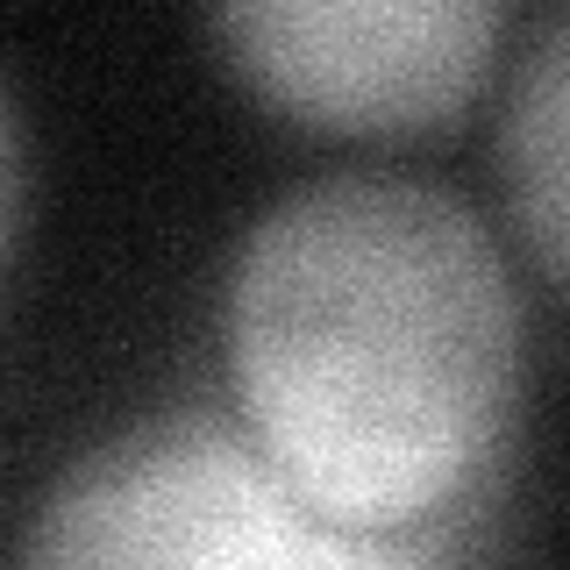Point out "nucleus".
I'll return each mask as SVG.
<instances>
[{
	"instance_id": "obj_1",
	"label": "nucleus",
	"mask_w": 570,
	"mask_h": 570,
	"mask_svg": "<svg viewBox=\"0 0 570 570\" xmlns=\"http://www.w3.org/2000/svg\"><path fill=\"white\" fill-rule=\"evenodd\" d=\"M249 435L328 521L456 557L521 406V299L485 228L406 178H328L228 278Z\"/></svg>"
},
{
	"instance_id": "obj_2",
	"label": "nucleus",
	"mask_w": 570,
	"mask_h": 570,
	"mask_svg": "<svg viewBox=\"0 0 570 570\" xmlns=\"http://www.w3.org/2000/svg\"><path fill=\"white\" fill-rule=\"evenodd\" d=\"M29 563H171V570H335L421 563L356 534L272 463L249 421L171 414L86 456L43 499Z\"/></svg>"
},
{
	"instance_id": "obj_3",
	"label": "nucleus",
	"mask_w": 570,
	"mask_h": 570,
	"mask_svg": "<svg viewBox=\"0 0 570 570\" xmlns=\"http://www.w3.org/2000/svg\"><path fill=\"white\" fill-rule=\"evenodd\" d=\"M228 65L321 136H421L478 94L499 0H214Z\"/></svg>"
},
{
	"instance_id": "obj_4",
	"label": "nucleus",
	"mask_w": 570,
	"mask_h": 570,
	"mask_svg": "<svg viewBox=\"0 0 570 570\" xmlns=\"http://www.w3.org/2000/svg\"><path fill=\"white\" fill-rule=\"evenodd\" d=\"M499 171L528 249L570 285V14L549 22L513 79L499 121Z\"/></svg>"
},
{
	"instance_id": "obj_5",
	"label": "nucleus",
	"mask_w": 570,
	"mask_h": 570,
	"mask_svg": "<svg viewBox=\"0 0 570 570\" xmlns=\"http://www.w3.org/2000/svg\"><path fill=\"white\" fill-rule=\"evenodd\" d=\"M14 222V136H8V107H0V243Z\"/></svg>"
}]
</instances>
